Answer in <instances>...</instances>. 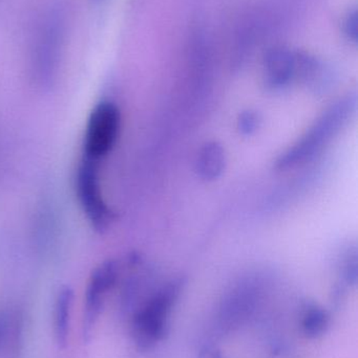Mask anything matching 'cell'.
I'll list each match as a JSON object with an SVG mask.
<instances>
[{"label":"cell","mask_w":358,"mask_h":358,"mask_svg":"<svg viewBox=\"0 0 358 358\" xmlns=\"http://www.w3.org/2000/svg\"><path fill=\"white\" fill-rule=\"evenodd\" d=\"M357 106L355 96H348L334 103L298 143L280 155L275 162L277 170L296 167L319 152L350 117Z\"/></svg>","instance_id":"1"},{"label":"cell","mask_w":358,"mask_h":358,"mask_svg":"<svg viewBox=\"0 0 358 358\" xmlns=\"http://www.w3.org/2000/svg\"><path fill=\"white\" fill-rule=\"evenodd\" d=\"M182 286V281L170 282L137 311L132 320V334L140 348H151L164 340L170 313L180 296Z\"/></svg>","instance_id":"2"},{"label":"cell","mask_w":358,"mask_h":358,"mask_svg":"<svg viewBox=\"0 0 358 358\" xmlns=\"http://www.w3.org/2000/svg\"><path fill=\"white\" fill-rule=\"evenodd\" d=\"M121 129V113L117 105L101 102L92 109L83 141V159L100 163L115 146Z\"/></svg>","instance_id":"3"},{"label":"cell","mask_w":358,"mask_h":358,"mask_svg":"<svg viewBox=\"0 0 358 358\" xmlns=\"http://www.w3.org/2000/svg\"><path fill=\"white\" fill-rule=\"evenodd\" d=\"M76 192L80 206L96 231H106L115 214L105 202L101 189L99 163L82 159L76 176Z\"/></svg>","instance_id":"4"},{"label":"cell","mask_w":358,"mask_h":358,"mask_svg":"<svg viewBox=\"0 0 358 358\" xmlns=\"http://www.w3.org/2000/svg\"><path fill=\"white\" fill-rule=\"evenodd\" d=\"M63 40V23L57 12L48 13L40 23L33 50V69L40 83H48L58 66Z\"/></svg>","instance_id":"5"},{"label":"cell","mask_w":358,"mask_h":358,"mask_svg":"<svg viewBox=\"0 0 358 358\" xmlns=\"http://www.w3.org/2000/svg\"><path fill=\"white\" fill-rule=\"evenodd\" d=\"M120 264L109 260L99 265L90 275L85 292V327L90 329L100 315L107 294L117 283Z\"/></svg>","instance_id":"6"},{"label":"cell","mask_w":358,"mask_h":358,"mask_svg":"<svg viewBox=\"0 0 358 358\" xmlns=\"http://www.w3.org/2000/svg\"><path fill=\"white\" fill-rule=\"evenodd\" d=\"M298 54L287 48H275L265 56L264 73L266 85L271 90H281L296 77Z\"/></svg>","instance_id":"7"},{"label":"cell","mask_w":358,"mask_h":358,"mask_svg":"<svg viewBox=\"0 0 358 358\" xmlns=\"http://www.w3.org/2000/svg\"><path fill=\"white\" fill-rule=\"evenodd\" d=\"M226 166V155L222 145L209 142L200 150L197 159V171L204 180H216L222 176Z\"/></svg>","instance_id":"8"},{"label":"cell","mask_w":358,"mask_h":358,"mask_svg":"<svg viewBox=\"0 0 358 358\" xmlns=\"http://www.w3.org/2000/svg\"><path fill=\"white\" fill-rule=\"evenodd\" d=\"M74 292L69 287L63 288L57 296L55 306V332L59 345L67 344L69 331L71 307H73Z\"/></svg>","instance_id":"9"},{"label":"cell","mask_w":358,"mask_h":358,"mask_svg":"<svg viewBox=\"0 0 358 358\" xmlns=\"http://www.w3.org/2000/svg\"><path fill=\"white\" fill-rule=\"evenodd\" d=\"M330 325V315L323 307L310 305L303 315L302 329L309 338H317L323 336Z\"/></svg>","instance_id":"10"},{"label":"cell","mask_w":358,"mask_h":358,"mask_svg":"<svg viewBox=\"0 0 358 358\" xmlns=\"http://www.w3.org/2000/svg\"><path fill=\"white\" fill-rule=\"evenodd\" d=\"M260 122V117L256 111H243L237 119V129L244 136H250L256 131Z\"/></svg>","instance_id":"11"},{"label":"cell","mask_w":358,"mask_h":358,"mask_svg":"<svg viewBox=\"0 0 358 358\" xmlns=\"http://www.w3.org/2000/svg\"><path fill=\"white\" fill-rule=\"evenodd\" d=\"M343 275L348 284H355L357 280V252L353 255H349L345 262L344 268H343Z\"/></svg>","instance_id":"12"},{"label":"cell","mask_w":358,"mask_h":358,"mask_svg":"<svg viewBox=\"0 0 358 358\" xmlns=\"http://www.w3.org/2000/svg\"><path fill=\"white\" fill-rule=\"evenodd\" d=\"M357 13L349 15L346 22V31L349 37L352 38L353 40H357Z\"/></svg>","instance_id":"13"},{"label":"cell","mask_w":358,"mask_h":358,"mask_svg":"<svg viewBox=\"0 0 358 358\" xmlns=\"http://www.w3.org/2000/svg\"><path fill=\"white\" fill-rule=\"evenodd\" d=\"M6 334V323L4 317L0 315V345L4 342Z\"/></svg>","instance_id":"14"}]
</instances>
